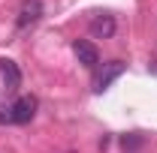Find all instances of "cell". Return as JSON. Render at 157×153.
<instances>
[{"instance_id":"obj_1","label":"cell","mask_w":157,"mask_h":153,"mask_svg":"<svg viewBox=\"0 0 157 153\" xmlns=\"http://www.w3.org/2000/svg\"><path fill=\"white\" fill-rule=\"evenodd\" d=\"M36 96H18L12 105H9V114H12V123H30L33 114H36Z\"/></svg>"},{"instance_id":"obj_2","label":"cell","mask_w":157,"mask_h":153,"mask_svg":"<svg viewBox=\"0 0 157 153\" xmlns=\"http://www.w3.org/2000/svg\"><path fill=\"white\" fill-rule=\"evenodd\" d=\"M121 75H124V63H121V60H109V63H103L100 75L94 78V90H97V93L109 90V87H112V81L121 78Z\"/></svg>"},{"instance_id":"obj_3","label":"cell","mask_w":157,"mask_h":153,"mask_svg":"<svg viewBox=\"0 0 157 153\" xmlns=\"http://www.w3.org/2000/svg\"><path fill=\"white\" fill-rule=\"evenodd\" d=\"M73 54L78 57L82 66H88V69H97L100 66V51L94 42H88V39H76L73 42Z\"/></svg>"},{"instance_id":"obj_4","label":"cell","mask_w":157,"mask_h":153,"mask_svg":"<svg viewBox=\"0 0 157 153\" xmlns=\"http://www.w3.org/2000/svg\"><path fill=\"white\" fill-rule=\"evenodd\" d=\"M39 18H42V0H24V3H21L18 18H15V24H18V30H24V27L36 24Z\"/></svg>"},{"instance_id":"obj_5","label":"cell","mask_w":157,"mask_h":153,"mask_svg":"<svg viewBox=\"0 0 157 153\" xmlns=\"http://www.w3.org/2000/svg\"><path fill=\"white\" fill-rule=\"evenodd\" d=\"M115 30H118V24H115L112 15H97V18L91 21V33L100 36V39H112V36H115Z\"/></svg>"},{"instance_id":"obj_6","label":"cell","mask_w":157,"mask_h":153,"mask_svg":"<svg viewBox=\"0 0 157 153\" xmlns=\"http://www.w3.org/2000/svg\"><path fill=\"white\" fill-rule=\"evenodd\" d=\"M0 72H3V81H6V90H9V93H12V90H18L21 72H18V66H15L12 60H0Z\"/></svg>"},{"instance_id":"obj_7","label":"cell","mask_w":157,"mask_h":153,"mask_svg":"<svg viewBox=\"0 0 157 153\" xmlns=\"http://www.w3.org/2000/svg\"><path fill=\"white\" fill-rule=\"evenodd\" d=\"M3 123H12V114H9V105H0V126Z\"/></svg>"}]
</instances>
